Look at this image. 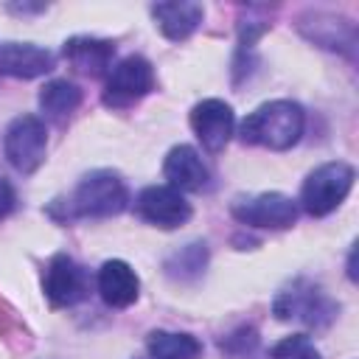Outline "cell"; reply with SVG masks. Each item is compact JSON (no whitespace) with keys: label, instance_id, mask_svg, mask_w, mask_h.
Returning <instances> with one entry per match:
<instances>
[{"label":"cell","instance_id":"cell-21","mask_svg":"<svg viewBox=\"0 0 359 359\" xmlns=\"http://www.w3.org/2000/svg\"><path fill=\"white\" fill-rule=\"evenodd\" d=\"M14 208H17V194H14L11 182L0 177V219H6Z\"/></svg>","mask_w":359,"mask_h":359},{"label":"cell","instance_id":"cell-10","mask_svg":"<svg viewBox=\"0 0 359 359\" xmlns=\"http://www.w3.org/2000/svg\"><path fill=\"white\" fill-rule=\"evenodd\" d=\"M191 126L208 151H222L233 135L236 118L222 98H205L191 109Z\"/></svg>","mask_w":359,"mask_h":359},{"label":"cell","instance_id":"cell-7","mask_svg":"<svg viewBox=\"0 0 359 359\" xmlns=\"http://www.w3.org/2000/svg\"><path fill=\"white\" fill-rule=\"evenodd\" d=\"M233 216L250 227L283 230V227H292L297 222V202L286 194H278V191L255 194V196L233 202Z\"/></svg>","mask_w":359,"mask_h":359},{"label":"cell","instance_id":"cell-20","mask_svg":"<svg viewBox=\"0 0 359 359\" xmlns=\"http://www.w3.org/2000/svg\"><path fill=\"white\" fill-rule=\"evenodd\" d=\"M269 359H320V351L306 334H292L269 351Z\"/></svg>","mask_w":359,"mask_h":359},{"label":"cell","instance_id":"cell-5","mask_svg":"<svg viewBox=\"0 0 359 359\" xmlns=\"http://www.w3.org/2000/svg\"><path fill=\"white\" fill-rule=\"evenodd\" d=\"M151 90H154L151 62L143 56H126L109 70L101 98L109 109H126L135 101H140L143 95H149Z\"/></svg>","mask_w":359,"mask_h":359},{"label":"cell","instance_id":"cell-19","mask_svg":"<svg viewBox=\"0 0 359 359\" xmlns=\"http://www.w3.org/2000/svg\"><path fill=\"white\" fill-rule=\"evenodd\" d=\"M205 264H208V247L202 241H194L165 261V275L174 280H194L205 272Z\"/></svg>","mask_w":359,"mask_h":359},{"label":"cell","instance_id":"cell-11","mask_svg":"<svg viewBox=\"0 0 359 359\" xmlns=\"http://www.w3.org/2000/svg\"><path fill=\"white\" fill-rule=\"evenodd\" d=\"M163 174L165 180L171 182V188L177 191H202L208 188L210 182V174H208V165L202 163L199 151L194 146H174L168 154H165V163H163Z\"/></svg>","mask_w":359,"mask_h":359},{"label":"cell","instance_id":"cell-17","mask_svg":"<svg viewBox=\"0 0 359 359\" xmlns=\"http://www.w3.org/2000/svg\"><path fill=\"white\" fill-rule=\"evenodd\" d=\"M146 348L151 359H196L202 353V342L180 331H151Z\"/></svg>","mask_w":359,"mask_h":359},{"label":"cell","instance_id":"cell-9","mask_svg":"<svg viewBox=\"0 0 359 359\" xmlns=\"http://www.w3.org/2000/svg\"><path fill=\"white\" fill-rule=\"evenodd\" d=\"M135 210L143 222L171 230L180 227L191 219V205L185 202V196L171 188V185H149L140 191V196L135 199Z\"/></svg>","mask_w":359,"mask_h":359},{"label":"cell","instance_id":"cell-2","mask_svg":"<svg viewBox=\"0 0 359 359\" xmlns=\"http://www.w3.org/2000/svg\"><path fill=\"white\" fill-rule=\"evenodd\" d=\"M129 202V191L115 171L87 174L65 202V219H107L118 216Z\"/></svg>","mask_w":359,"mask_h":359},{"label":"cell","instance_id":"cell-6","mask_svg":"<svg viewBox=\"0 0 359 359\" xmlns=\"http://www.w3.org/2000/svg\"><path fill=\"white\" fill-rule=\"evenodd\" d=\"M3 149L8 163L20 174H34L45 163V151H48L45 123L36 115H17L6 129Z\"/></svg>","mask_w":359,"mask_h":359},{"label":"cell","instance_id":"cell-8","mask_svg":"<svg viewBox=\"0 0 359 359\" xmlns=\"http://www.w3.org/2000/svg\"><path fill=\"white\" fill-rule=\"evenodd\" d=\"M42 289H45V297L50 300V306L65 309V306H76L79 300L87 297L90 280H87L84 266H79L70 255L59 252V255H53V258L48 261V266H45Z\"/></svg>","mask_w":359,"mask_h":359},{"label":"cell","instance_id":"cell-3","mask_svg":"<svg viewBox=\"0 0 359 359\" xmlns=\"http://www.w3.org/2000/svg\"><path fill=\"white\" fill-rule=\"evenodd\" d=\"M356 180L353 165L334 160V163H323L320 168H314L300 191V205L309 216H328L331 210H337L345 196L351 194Z\"/></svg>","mask_w":359,"mask_h":359},{"label":"cell","instance_id":"cell-14","mask_svg":"<svg viewBox=\"0 0 359 359\" xmlns=\"http://www.w3.org/2000/svg\"><path fill=\"white\" fill-rule=\"evenodd\" d=\"M62 53L79 73L104 76L107 70H112L115 45L109 39H98V36H73V39L65 42Z\"/></svg>","mask_w":359,"mask_h":359},{"label":"cell","instance_id":"cell-1","mask_svg":"<svg viewBox=\"0 0 359 359\" xmlns=\"http://www.w3.org/2000/svg\"><path fill=\"white\" fill-rule=\"evenodd\" d=\"M306 126V115L300 104L294 101H266L255 112H250L241 121V140L250 146H264L272 151H286L292 149Z\"/></svg>","mask_w":359,"mask_h":359},{"label":"cell","instance_id":"cell-18","mask_svg":"<svg viewBox=\"0 0 359 359\" xmlns=\"http://www.w3.org/2000/svg\"><path fill=\"white\" fill-rule=\"evenodd\" d=\"M81 104V90L67 79H53L39 90V107L48 118L62 121L70 112H76Z\"/></svg>","mask_w":359,"mask_h":359},{"label":"cell","instance_id":"cell-12","mask_svg":"<svg viewBox=\"0 0 359 359\" xmlns=\"http://www.w3.org/2000/svg\"><path fill=\"white\" fill-rule=\"evenodd\" d=\"M53 70V53L31 42L0 45V73L14 79H36Z\"/></svg>","mask_w":359,"mask_h":359},{"label":"cell","instance_id":"cell-15","mask_svg":"<svg viewBox=\"0 0 359 359\" xmlns=\"http://www.w3.org/2000/svg\"><path fill=\"white\" fill-rule=\"evenodd\" d=\"M151 17L157 22V28L163 31L165 39L171 42H180V39H188L202 17H205V8L199 3H188V0H180V3H154L151 6Z\"/></svg>","mask_w":359,"mask_h":359},{"label":"cell","instance_id":"cell-13","mask_svg":"<svg viewBox=\"0 0 359 359\" xmlns=\"http://www.w3.org/2000/svg\"><path fill=\"white\" fill-rule=\"evenodd\" d=\"M98 292L104 297L107 306L112 309H126L137 300L140 294V280L135 275V269L121 261V258H112L107 261L101 269H98Z\"/></svg>","mask_w":359,"mask_h":359},{"label":"cell","instance_id":"cell-16","mask_svg":"<svg viewBox=\"0 0 359 359\" xmlns=\"http://www.w3.org/2000/svg\"><path fill=\"white\" fill-rule=\"evenodd\" d=\"M300 31L320 48L353 53V25L348 20H337L331 14H309L300 20Z\"/></svg>","mask_w":359,"mask_h":359},{"label":"cell","instance_id":"cell-4","mask_svg":"<svg viewBox=\"0 0 359 359\" xmlns=\"http://www.w3.org/2000/svg\"><path fill=\"white\" fill-rule=\"evenodd\" d=\"M337 309L339 306L331 303L309 280H294L292 286L280 289L275 303H272V311H275L278 320H297V323H306V325H314V328L328 325L337 317Z\"/></svg>","mask_w":359,"mask_h":359},{"label":"cell","instance_id":"cell-22","mask_svg":"<svg viewBox=\"0 0 359 359\" xmlns=\"http://www.w3.org/2000/svg\"><path fill=\"white\" fill-rule=\"evenodd\" d=\"M11 11H20V14H31V11H45V6H8Z\"/></svg>","mask_w":359,"mask_h":359}]
</instances>
